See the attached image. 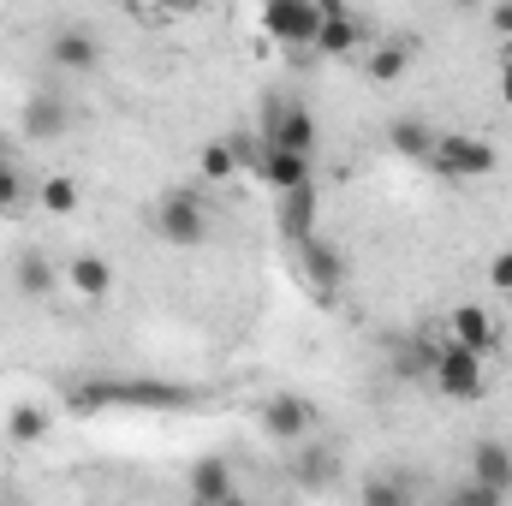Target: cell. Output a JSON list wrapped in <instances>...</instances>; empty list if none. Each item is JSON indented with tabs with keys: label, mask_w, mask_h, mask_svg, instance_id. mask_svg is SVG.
I'll list each match as a JSON object with an SVG mask.
<instances>
[{
	"label": "cell",
	"mask_w": 512,
	"mask_h": 506,
	"mask_svg": "<svg viewBox=\"0 0 512 506\" xmlns=\"http://www.w3.org/2000/svg\"><path fill=\"white\" fill-rule=\"evenodd\" d=\"M429 167L447 173V179H489V173L501 167V155H495V143L477 137V131H435Z\"/></svg>",
	"instance_id": "cell-1"
},
{
	"label": "cell",
	"mask_w": 512,
	"mask_h": 506,
	"mask_svg": "<svg viewBox=\"0 0 512 506\" xmlns=\"http://www.w3.org/2000/svg\"><path fill=\"white\" fill-rule=\"evenodd\" d=\"M155 233H161L173 251H197V245L209 239V209H203V197H197L191 185H173V191L161 197V209H155Z\"/></svg>",
	"instance_id": "cell-2"
},
{
	"label": "cell",
	"mask_w": 512,
	"mask_h": 506,
	"mask_svg": "<svg viewBox=\"0 0 512 506\" xmlns=\"http://www.w3.org/2000/svg\"><path fill=\"white\" fill-rule=\"evenodd\" d=\"M429 381H435L447 399H465V405H477V399L489 393V370H483V358L465 352V346H453V340H441V352H435V364H429Z\"/></svg>",
	"instance_id": "cell-3"
},
{
	"label": "cell",
	"mask_w": 512,
	"mask_h": 506,
	"mask_svg": "<svg viewBox=\"0 0 512 506\" xmlns=\"http://www.w3.org/2000/svg\"><path fill=\"white\" fill-rule=\"evenodd\" d=\"M262 149H280V155H316V114L304 102H268V120H262Z\"/></svg>",
	"instance_id": "cell-4"
},
{
	"label": "cell",
	"mask_w": 512,
	"mask_h": 506,
	"mask_svg": "<svg viewBox=\"0 0 512 506\" xmlns=\"http://www.w3.org/2000/svg\"><path fill=\"white\" fill-rule=\"evenodd\" d=\"M262 36L286 42V48H316L322 36V6L316 0H268L262 6Z\"/></svg>",
	"instance_id": "cell-5"
},
{
	"label": "cell",
	"mask_w": 512,
	"mask_h": 506,
	"mask_svg": "<svg viewBox=\"0 0 512 506\" xmlns=\"http://www.w3.org/2000/svg\"><path fill=\"white\" fill-rule=\"evenodd\" d=\"M262 429H268V441H310V429H316V405L304 399V393H274L268 405H262Z\"/></svg>",
	"instance_id": "cell-6"
},
{
	"label": "cell",
	"mask_w": 512,
	"mask_h": 506,
	"mask_svg": "<svg viewBox=\"0 0 512 506\" xmlns=\"http://www.w3.org/2000/svg\"><path fill=\"white\" fill-rule=\"evenodd\" d=\"M292 251H298V268H304V286H316V298H334L346 286V256L334 251L328 239H304Z\"/></svg>",
	"instance_id": "cell-7"
},
{
	"label": "cell",
	"mask_w": 512,
	"mask_h": 506,
	"mask_svg": "<svg viewBox=\"0 0 512 506\" xmlns=\"http://www.w3.org/2000/svg\"><path fill=\"white\" fill-rule=\"evenodd\" d=\"M72 126V108H66V96H54V90H36L30 102H24V114H18V131L30 137V143H54V137H66Z\"/></svg>",
	"instance_id": "cell-8"
},
{
	"label": "cell",
	"mask_w": 512,
	"mask_h": 506,
	"mask_svg": "<svg viewBox=\"0 0 512 506\" xmlns=\"http://www.w3.org/2000/svg\"><path fill=\"white\" fill-rule=\"evenodd\" d=\"M447 340L453 346H465V352H477L483 364L495 358V346H501V334H495V322H489V310L483 304H459L453 316H447Z\"/></svg>",
	"instance_id": "cell-9"
},
{
	"label": "cell",
	"mask_w": 512,
	"mask_h": 506,
	"mask_svg": "<svg viewBox=\"0 0 512 506\" xmlns=\"http://www.w3.org/2000/svg\"><path fill=\"white\" fill-rule=\"evenodd\" d=\"M322 6V36H316V54H358L364 48V24L340 6V0H316Z\"/></svg>",
	"instance_id": "cell-10"
},
{
	"label": "cell",
	"mask_w": 512,
	"mask_h": 506,
	"mask_svg": "<svg viewBox=\"0 0 512 506\" xmlns=\"http://www.w3.org/2000/svg\"><path fill=\"white\" fill-rule=\"evenodd\" d=\"M471 483H483V489H495V495H512V447L507 441L483 435V441L471 447Z\"/></svg>",
	"instance_id": "cell-11"
},
{
	"label": "cell",
	"mask_w": 512,
	"mask_h": 506,
	"mask_svg": "<svg viewBox=\"0 0 512 506\" xmlns=\"http://www.w3.org/2000/svg\"><path fill=\"white\" fill-rule=\"evenodd\" d=\"M66 286H72L84 304H102V298L114 292V262H108V256H96V251L72 256V262H66Z\"/></svg>",
	"instance_id": "cell-12"
},
{
	"label": "cell",
	"mask_w": 512,
	"mask_h": 506,
	"mask_svg": "<svg viewBox=\"0 0 512 506\" xmlns=\"http://www.w3.org/2000/svg\"><path fill=\"white\" fill-rule=\"evenodd\" d=\"M48 60L60 66V72H90L96 60H102V48H96V36L90 30H54V42H48Z\"/></svg>",
	"instance_id": "cell-13"
},
{
	"label": "cell",
	"mask_w": 512,
	"mask_h": 506,
	"mask_svg": "<svg viewBox=\"0 0 512 506\" xmlns=\"http://www.w3.org/2000/svg\"><path fill=\"white\" fill-rule=\"evenodd\" d=\"M227 495H239V489H233V465H227V459H197V465H191V501L221 506Z\"/></svg>",
	"instance_id": "cell-14"
},
{
	"label": "cell",
	"mask_w": 512,
	"mask_h": 506,
	"mask_svg": "<svg viewBox=\"0 0 512 506\" xmlns=\"http://www.w3.org/2000/svg\"><path fill=\"white\" fill-rule=\"evenodd\" d=\"M256 173H262L280 197H286V191L316 185V179H310V155H280V149H262V167H256Z\"/></svg>",
	"instance_id": "cell-15"
},
{
	"label": "cell",
	"mask_w": 512,
	"mask_h": 506,
	"mask_svg": "<svg viewBox=\"0 0 512 506\" xmlns=\"http://www.w3.org/2000/svg\"><path fill=\"white\" fill-rule=\"evenodd\" d=\"M280 233H286L292 245L316 239V185H304V191H286V197H280Z\"/></svg>",
	"instance_id": "cell-16"
},
{
	"label": "cell",
	"mask_w": 512,
	"mask_h": 506,
	"mask_svg": "<svg viewBox=\"0 0 512 506\" xmlns=\"http://www.w3.org/2000/svg\"><path fill=\"white\" fill-rule=\"evenodd\" d=\"M292 477H298V489H310V495H322V489H334V477H340V459H334L328 447H316V441H304V453H298V465H292Z\"/></svg>",
	"instance_id": "cell-17"
},
{
	"label": "cell",
	"mask_w": 512,
	"mask_h": 506,
	"mask_svg": "<svg viewBox=\"0 0 512 506\" xmlns=\"http://www.w3.org/2000/svg\"><path fill=\"white\" fill-rule=\"evenodd\" d=\"M12 280H18V292H24V298H48V292L60 286V268H54L42 251H24L18 262H12Z\"/></svg>",
	"instance_id": "cell-18"
},
{
	"label": "cell",
	"mask_w": 512,
	"mask_h": 506,
	"mask_svg": "<svg viewBox=\"0 0 512 506\" xmlns=\"http://www.w3.org/2000/svg\"><path fill=\"white\" fill-rule=\"evenodd\" d=\"M364 72H370L376 84L405 78V72H411V48H405V42H382V48H370V54H364Z\"/></svg>",
	"instance_id": "cell-19"
},
{
	"label": "cell",
	"mask_w": 512,
	"mask_h": 506,
	"mask_svg": "<svg viewBox=\"0 0 512 506\" xmlns=\"http://www.w3.org/2000/svg\"><path fill=\"white\" fill-rule=\"evenodd\" d=\"M387 143H393L399 155H411V161H429L435 126H423V120H393V126H387Z\"/></svg>",
	"instance_id": "cell-20"
},
{
	"label": "cell",
	"mask_w": 512,
	"mask_h": 506,
	"mask_svg": "<svg viewBox=\"0 0 512 506\" xmlns=\"http://www.w3.org/2000/svg\"><path fill=\"white\" fill-rule=\"evenodd\" d=\"M36 203H42L48 215H72V209H78V179H72V173H48V179L36 185Z\"/></svg>",
	"instance_id": "cell-21"
},
{
	"label": "cell",
	"mask_w": 512,
	"mask_h": 506,
	"mask_svg": "<svg viewBox=\"0 0 512 506\" xmlns=\"http://www.w3.org/2000/svg\"><path fill=\"white\" fill-rule=\"evenodd\" d=\"M6 435H12L18 447H36V441L48 435V411H42V405H12V411H6Z\"/></svg>",
	"instance_id": "cell-22"
},
{
	"label": "cell",
	"mask_w": 512,
	"mask_h": 506,
	"mask_svg": "<svg viewBox=\"0 0 512 506\" xmlns=\"http://www.w3.org/2000/svg\"><path fill=\"white\" fill-rule=\"evenodd\" d=\"M364 506H411V483L393 471H376V477H364Z\"/></svg>",
	"instance_id": "cell-23"
},
{
	"label": "cell",
	"mask_w": 512,
	"mask_h": 506,
	"mask_svg": "<svg viewBox=\"0 0 512 506\" xmlns=\"http://www.w3.org/2000/svg\"><path fill=\"white\" fill-rule=\"evenodd\" d=\"M197 173H203V179H233V173H239V161H233L227 137H221V143H203V149H197Z\"/></svg>",
	"instance_id": "cell-24"
},
{
	"label": "cell",
	"mask_w": 512,
	"mask_h": 506,
	"mask_svg": "<svg viewBox=\"0 0 512 506\" xmlns=\"http://www.w3.org/2000/svg\"><path fill=\"white\" fill-rule=\"evenodd\" d=\"M447 506H507V495H495V489H483V483H459L453 495H447Z\"/></svg>",
	"instance_id": "cell-25"
},
{
	"label": "cell",
	"mask_w": 512,
	"mask_h": 506,
	"mask_svg": "<svg viewBox=\"0 0 512 506\" xmlns=\"http://www.w3.org/2000/svg\"><path fill=\"white\" fill-rule=\"evenodd\" d=\"M18 197H24V173H18V167H12V155L0 149V209H12Z\"/></svg>",
	"instance_id": "cell-26"
},
{
	"label": "cell",
	"mask_w": 512,
	"mask_h": 506,
	"mask_svg": "<svg viewBox=\"0 0 512 506\" xmlns=\"http://www.w3.org/2000/svg\"><path fill=\"white\" fill-rule=\"evenodd\" d=\"M489 286H495V292H507V298H512V251H501L495 262H489Z\"/></svg>",
	"instance_id": "cell-27"
},
{
	"label": "cell",
	"mask_w": 512,
	"mask_h": 506,
	"mask_svg": "<svg viewBox=\"0 0 512 506\" xmlns=\"http://www.w3.org/2000/svg\"><path fill=\"white\" fill-rule=\"evenodd\" d=\"M489 30H495V36H512V6H495V12H489Z\"/></svg>",
	"instance_id": "cell-28"
},
{
	"label": "cell",
	"mask_w": 512,
	"mask_h": 506,
	"mask_svg": "<svg viewBox=\"0 0 512 506\" xmlns=\"http://www.w3.org/2000/svg\"><path fill=\"white\" fill-rule=\"evenodd\" d=\"M501 102H507V108H512V60H507V66H501Z\"/></svg>",
	"instance_id": "cell-29"
},
{
	"label": "cell",
	"mask_w": 512,
	"mask_h": 506,
	"mask_svg": "<svg viewBox=\"0 0 512 506\" xmlns=\"http://www.w3.org/2000/svg\"><path fill=\"white\" fill-rule=\"evenodd\" d=\"M221 506H251V501H245V495H227V501H221Z\"/></svg>",
	"instance_id": "cell-30"
}]
</instances>
